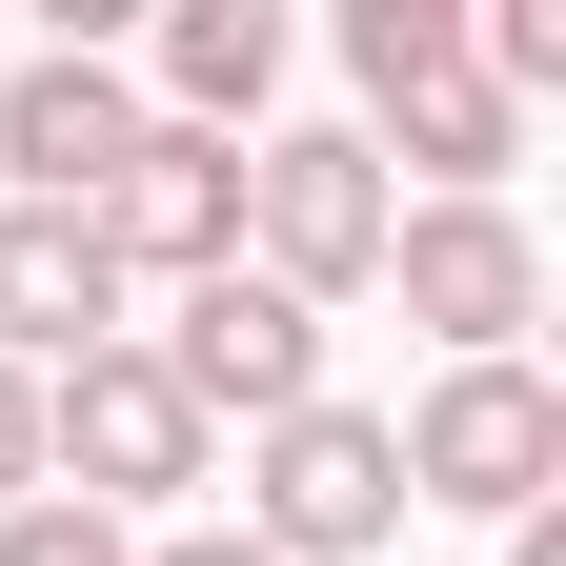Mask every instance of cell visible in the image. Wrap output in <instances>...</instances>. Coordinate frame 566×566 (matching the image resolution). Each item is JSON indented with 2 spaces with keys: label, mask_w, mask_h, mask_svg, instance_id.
<instances>
[{
  "label": "cell",
  "mask_w": 566,
  "mask_h": 566,
  "mask_svg": "<svg viewBox=\"0 0 566 566\" xmlns=\"http://www.w3.org/2000/svg\"><path fill=\"white\" fill-rule=\"evenodd\" d=\"M0 566H142V546H122L102 506H61V485H41V506H21V526H0Z\"/></svg>",
  "instance_id": "cell-13"
},
{
  "label": "cell",
  "mask_w": 566,
  "mask_h": 566,
  "mask_svg": "<svg viewBox=\"0 0 566 566\" xmlns=\"http://www.w3.org/2000/svg\"><path fill=\"white\" fill-rule=\"evenodd\" d=\"M102 263L122 283H202V263H243V142H202V122H142L122 163H102Z\"/></svg>",
  "instance_id": "cell-7"
},
{
  "label": "cell",
  "mask_w": 566,
  "mask_h": 566,
  "mask_svg": "<svg viewBox=\"0 0 566 566\" xmlns=\"http://www.w3.org/2000/svg\"><path fill=\"white\" fill-rule=\"evenodd\" d=\"M163 102L202 142H263V102H283V0H182V21H163Z\"/></svg>",
  "instance_id": "cell-10"
},
{
  "label": "cell",
  "mask_w": 566,
  "mask_h": 566,
  "mask_svg": "<svg viewBox=\"0 0 566 566\" xmlns=\"http://www.w3.org/2000/svg\"><path fill=\"white\" fill-rule=\"evenodd\" d=\"M344 82H365V102L465 82V0H344Z\"/></svg>",
  "instance_id": "cell-12"
},
{
  "label": "cell",
  "mask_w": 566,
  "mask_h": 566,
  "mask_svg": "<svg viewBox=\"0 0 566 566\" xmlns=\"http://www.w3.org/2000/svg\"><path fill=\"white\" fill-rule=\"evenodd\" d=\"M142 566H263L243 526H163V546H142Z\"/></svg>",
  "instance_id": "cell-15"
},
{
  "label": "cell",
  "mask_w": 566,
  "mask_h": 566,
  "mask_svg": "<svg viewBox=\"0 0 566 566\" xmlns=\"http://www.w3.org/2000/svg\"><path fill=\"white\" fill-rule=\"evenodd\" d=\"M142 365H163L202 424H283V405H324V304H283L263 263H202V283H182V324L142 344Z\"/></svg>",
  "instance_id": "cell-5"
},
{
  "label": "cell",
  "mask_w": 566,
  "mask_h": 566,
  "mask_svg": "<svg viewBox=\"0 0 566 566\" xmlns=\"http://www.w3.org/2000/svg\"><path fill=\"white\" fill-rule=\"evenodd\" d=\"M243 263L283 283V304L385 283V142L365 122H263L243 142Z\"/></svg>",
  "instance_id": "cell-1"
},
{
  "label": "cell",
  "mask_w": 566,
  "mask_h": 566,
  "mask_svg": "<svg viewBox=\"0 0 566 566\" xmlns=\"http://www.w3.org/2000/svg\"><path fill=\"white\" fill-rule=\"evenodd\" d=\"M21 506H41V385L0 365V526H21Z\"/></svg>",
  "instance_id": "cell-14"
},
{
  "label": "cell",
  "mask_w": 566,
  "mask_h": 566,
  "mask_svg": "<svg viewBox=\"0 0 566 566\" xmlns=\"http://www.w3.org/2000/svg\"><path fill=\"white\" fill-rule=\"evenodd\" d=\"M506 566H566V506H526V526H506Z\"/></svg>",
  "instance_id": "cell-16"
},
{
  "label": "cell",
  "mask_w": 566,
  "mask_h": 566,
  "mask_svg": "<svg viewBox=\"0 0 566 566\" xmlns=\"http://www.w3.org/2000/svg\"><path fill=\"white\" fill-rule=\"evenodd\" d=\"M82 344H122V263H102V223H82V202H0V365L61 385Z\"/></svg>",
  "instance_id": "cell-8"
},
{
  "label": "cell",
  "mask_w": 566,
  "mask_h": 566,
  "mask_svg": "<svg viewBox=\"0 0 566 566\" xmlns=\"http://www.w3.org/2000/svg\"><path fill=\"white\" fill-rule=\"evenodd\" d=\"M142 142V82L102 41H61V61H21L0 82V163H21V202H102V163Z\"/></svg>",
  "instance_id": "cell-9"
},
{
  "label": "cell",
  "mask_w": 566,
  "mask_h": 566,
  "mask_svg": "<svg viewBox=\"0 0 566 566\" xmlns=\"http://www.w3.org/2000/svg\"><path fill=\"white\" fill-rule=\"evenodd\" d=\"M385 283H405V324L446 344V365H506L526 304H546V243L506 202H385Z\"/></svg>",
  "instance_id": "cell-6"
},
{
  "label": "cell",
  "mask_w": 566,
  "mask_h": 566,
  "mask_svg": "<svg viewBox=\"0 0 566 566\" xmlns=\"http://www.w3.org/2000/svg\"><path fill=\"white\" fill-rule=\"evenodd\" d=\"M385 526H405V446H385L365 405H283L263 465H243V546L263 566H365Z\"/></svg>",
  "instance_id": "cell-3"
},
{
  "label": "cell",
  "mask_w": 566,
  "mask_h": 566,
  "mask_svg": "<svg viewBox=\"0 0 566 566\" xmlns=\"http://www.w3.org/2000/svg\"><path fill=\"white\" fill-rule=\"evenodd\" d=\"M385 446H405V506L526 526L546 485H566V405H546V365H446V385H424V424H385Z\"/></svg>",
  "instance_id": "cell-4"
},
{
  "label": "cell",
  "mask_w": 566,
  "mask_h": 566,
  "mask_svg": "<svg viewBox=\"0 0 566 566\" xmlns=\"http://www.w3.org/2000/svg\"><path fill=\"white\" fill-rule=\"evenodd\" d=\"M385 122H405L424 202H506V142H526V102H485V82H424V102H385Z\"/></svg>",
  "instance_id": "cell-11"
},
{
  "label": "cell",
  "mask_w": 566,
  "mask_h": 566,
  "mask_svg": "<svg viewBox=\"0 0 566 566\" xmlns=\"http://www.w3.org/2000/svg\"><path fill=\"white\" fill-rule=\"evenodd\" d=\"M41 485H61V506H102V526L163 506V485H202V405L142 365V344H82V365L41 385Z\"/></svg>",
  "instance_id": "cell-2"
}]
</instances>
